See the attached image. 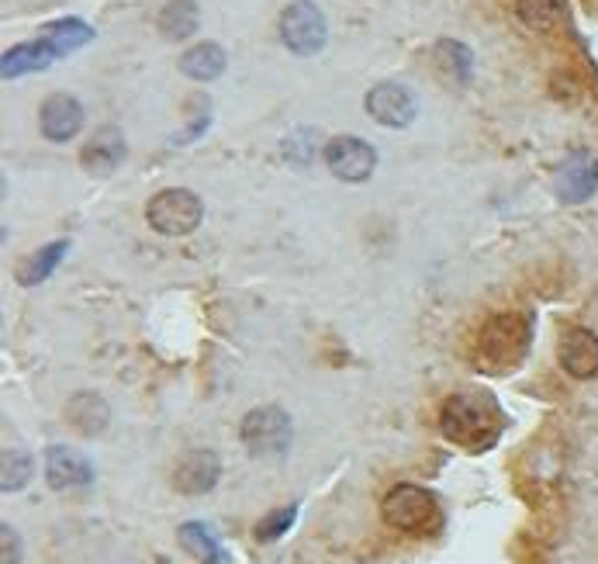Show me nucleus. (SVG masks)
Segmentation results:
<instances>
[{"instance_id": "16", "label": "nucleus", "mask_w": 598, "mask_h": 564, "mask_svg": "<svg viewBox=\"0 0 598 564\" xmlns=\"http://www.w3.org/2000/svg\"><path fill=\"white\" fill-rule=\"evenodd\" d=\"M53 59H59V56L53 53V45L45 38L21 42L11 53H4V59H0V74H4V80H14V77L35 74V69H45Z\"/></svg>"}, {"instance_id": "19", "label": "nucleus", "mask_w": 598, "mask_h": 564, "mask_svg": "<svg viewBox=\"0 0 598 564\" xmlns=\"http://www.w3.org/2000/svg\"><path fill=\"white\" fill-rule=\"evenodd\" d=\"M38 38L49 42L56 56H69V53H77L80 45H87L93 38V29L80 18H63V21H53V25H45Z\"/></svg>"}, {"instance_id": "3", "label": "nucleus", "mask_w": 598, "mask_h": 564, "mask_svg": "<svg viewBox=\"0 0 598 564\" xmlns=\"http://www.w3.org/2000/svg\"><path fill=\"white\" fill-rule=\"evenodd\" d=\"M380 516L401 533H429L440 523V502L419 485H395L380 502Z\"/></svg>"}, {"instance_id": "18", "label": "nucleus", "mask_w": 598, "mask_h": 564, "mask_svg": "<svg viewBox=\"0 0 598 564\" xmlns=\"http://www.w3.org/2000/svg\"><path fill=\"white\" fill-rule=\"evenodd\" d=\"M156 25H159L163 38L184 42V38H190V35L198 32V25H201V11H198L195 0H170V4H166V8L159 11Z\"/></svg>"}, {"instance_id": "5", "label": "nucleus", "mask_w": 598, "mask_h": 564, "mask_svg": "<svg viewBox=\"0 0 598 564\" xmlns=\"http://www.w3.org/2000/svg\"><path fill=\"white\" fill-rule=\"evenodd\" d=\"M239 433H243V443L253 457H284L287 446H291L295 427H291V416L284 409L263 406L243 419V430Z\"/></svg>"}, {"instance_id": "24", "label": "nucleus", "mask_w": 598, "mask_h": 564, "mask_svg": "<svg viewBox=\"0 0 598 564\" xmlns=\"http://www.w3.org/2000/svg\"><path fill=\"white\" fill-rule=\"evenodd\" d=\"M32 472H35V464L25 451H4V478H0L4 491H21L29 485Z\"/></svg>"}, {"instance_id": "26", "label": "nucleus", "mask_w": 598, "mask_h": 564, "mask_svg": "<svg viewBox=\"0 0 598 564\" xmlns=\"http://www.w3.org/2000/svg\"><path fill=\"white\" fill-rule=\"evenodd\" d=\"M21 561V537L14 527H0V564H18Z\"/></svg>"}, {"instance_id": "8", "label": "nucleus", "mask_w": 598, "mask_h": 564, "mask_svg": "<svg viewBox=\"0 0 598 564\" xmlns=\"http://www.w3.org/2000/svg\"><path fill=\"white\" fill-rule=\"evenodd\" d=\"M367 111H370L374 122L388 125V129H409L416 122L419 104H416L409 87H401V84H377L367 93Z\"/></svg>"}, {"instance_id": "6", "label": "nucleus", "mask_w": 598, "mask_h": 564, "mask_svg": "<svg viewBox=\"0 0 598 564\" xmlns=\"http://www.w3.org/2000/svg\"><path fill=\"white\" fill-rule=\"evenodd\" d=\"M280 38L287 49L298 56L322 53V45L329 38L322 11L312 4V0H295V4L284 8V14H280Z\"/></svg>"}, {"instance_id": "10", "label": "nucleus", "mask_w": 598, "mask_h": 564, "mask_svg": "<svg viewBox=\"0 0 598 564\" xmlns=\"http://www.w3.org/2000/svg\"><path fill=\"white\" fill-rule=\"evenodd\" d=\"M222 478V461L214 451H190L174 467V488L184 496H204Z\"/></svg>"}, {"instance_id": "22", "label": "nucleus", "mask_w": 598, "mask_h": 564, "mask_svg": "<svg viewBox=\"0 0 598 564\" xmlns=\"http://www.w3.org/2000/svg\"><path fill=\"white\" fill-rule=\"evenodd\" d=\"M516 14L525 29L554 32L564 18V0H516Z\"/></svg>"}, {"instance_id": "4", "label": "nucleus", "mask_w": 598, "mask_h": 564, "mask_svg": "<svg viewBox=\"0 0 598 564\" xmlns=\"http://www.w3.org/2000/svg\"><path fill=\"white\" fill-rule=\"evenodd\" d=\"M201 215H204V204L195 191H187V187H166L146 208L150 225L163 232V236H187V232H195L201 225Z\"/></svg>"}, {"instance_id": "11", "label": "nucleus", "mask_w": 598, "mask_h": 564, "mask_svg": "<svg viewBox=\"0 0 598 564\" xmlns=\"http://www.w3.org/2000/svg\"><path fill=\"white\" fill-rule=\"evenodd\" d=\"M557 354H561V367L571 374V378L585 381V378H595L598 374V336L591 333V329H582V325L567 329V333L561 336Z\"/></svg>"}, {"instance_id": "15", "label": "nucleus", "mask_w": 598, "mask_h": 564, "mask_svg": "<svg viewBox=\"0 0 598 564\" xmlns=\"http://www.w3.org/2000/svg\"><path fill=\"white\" fill-rule=\"evenodd\" d=\"M66 422L74 427L80 436H101L111 422V409L101 395L93 391H80L66 402Z\"/></svg>"}, {"instance_id": "23", "label": "nucleus", "mask_w": 598, "mask_h": 564, "mask_svg": "<svg viewBox=\"0 0 598 564\" xmlns=\"http://www.w3.org/2000/svg\"><path fill=\"white\" fill-rule=\"evenodd\" d=\"M436 66H440V74H446L450 80L467 84L470 74H474V53L467 49L464 42L443 38V42L436 45Z\"/></svg>"}, {"instance_id": "12", "label": "nucleus", "mask_w": 598, "mask_h": 564, "mask_svg": "<svg viewBox=\"0 0 598 564\" xmlns=\"http://www.w3.org/2000/svg\"><path fill=\"white\" fill-rule=\"evenodd\" d=\"M38 125L45 139L69 143V139H77V132L84 129V108L77 98H69V93H53L38 111Z\"/></svg>"}, {"instance_id": "20", "label": "nucleus", "mask_w": 598, "mask_h": 564, "mask_svg": "<svg viewBox=\"0 0 598 564\" xmlns=\"http://www.w3.org/2000/svg\"><path fill=\"white\" fill-rule=\"evenodd\" d=\"M177 537H180V548L190 557H195V561H201V564H232L229 554L222 551L219 540L211 537L208 527H201V523H184Z\"/></svg>"}, {"instance_id": "1", "label": "nucleus", "mask_w": 598, "mask_h": 564, "mask_svg": "<svg viewBox=\"0 0 598 564\" xmlns=\"http://www.w3.org/2000/svg\"><path fill=\"white\" fill-rule=\"evenodd\" d=\"M440 430L446 440L467 446V451H485L501 433V412L488 395L461 391L446 398L440 412Z\"/></svg>"}, {"instance_id": "9", "label": "nucleus", "mask_w": 598, "mask_h": 564, "mask_svg": "<svg viewBox=\"0 0 598 564\" xmlns=\"http://www.w3.org/2000/svg\"><path fill=\"white\" fill-rule=\"evenodd\" d=\"M45 482H49V488H56V491L87 488L93 482V467L80 451H74V446L56 443L45 451Z\"/></svg>"}, {"instance_id": "25", "label": "nucleus", "mask_w": 598, "mask_h": 564, "mask_svg": "<svg viewBox=\"0 0 598 564\" xmlns=\"http://www.w3.org/2000/svg\"><path fill=\"white\" fill-rule=\"evenodd\" d=\"M295 516H298V506H287V509L270 512L267 520H259V527H256V540H263V544H270V540L284 537L287 530H291Z\"/></svg>"}, {"instance_id": "7", "label": "nucleus", "mask_w": 598, "mask_h": 564, "mask_svg": "<svg viewBox=\"0 0 598 564\" xmlns=\"http://www.w3.org/2000/svg\"><path fill=\"white\" fill-rule=\"evenodd\" d=\"M325 167L336 174L340 180L346 184H361L374 174L377 167V153L370 143H364V139H356V135H340V139H329L325 150Z\"/></svg>"}, {"instance_id": "2", "label": "nucleus", "mask_w": 598, "mask_h": 564, "mask_svg": "<svg viewBox=\"0 0 598 564\" xmlns=\"http://www.w3.org/2000/svg\"><path fill=\"white\" fill-rule=\"evenodd\" d=\"M533 340V325L519 312H506L485 322L481 336H477V361L485 371H509L516 367Z\"/></svg>"}, {"instance_id": "13", "label": "nucleus", "mask_w": 598, "mask_h": 564, "mask_svg": "<svg viewBox=\"0 0 598 564\" xmlns=\"http://www.w3.org/2000/svg\"><path fill=\"white\" fill-rule=\"evenodd\" d=\"M129 146H125V135L118 132L114 125H104L90 135V143L84 146L80 153V163H84V170L93 174V177H108L111 170L122 167V159H125Z\"/></svg>"}, {"instance_id": "14", "label": "nucleus", "mask_w": 598, "mask_h": 564, "mask_svg": "<svg viewBox=\"0 0 598 564\" xmlns=\"http://www.w3.org/2000/svg\"><path fill=\"white\" fill-rule=\"evenodd\" d=\"M598 191V159L574 153L557 170V198L567 204H582Z\"/></svg>"}, {"instance_id": "21", "label": "nucleus", "mask_w": 598, "mask_h": 564, "mask_svg": "<svg viewBox=\"0 0 598 564\" xmlns=\"http://www.w3.org/2000/svg\"><path fill=\"white\" fill-rule=\"evenodd\" d=\"M66 250H69V240H56V243H49V246H42L35 256H29V261H21V267H18V280H21V285H25V288L42 285V280L59 267V261L66 256Z\"/></svg>"}, {"instance_id": "17", "label": "nucleus", "mask_w": 598, "mask_h": 564, "mask_svg": "<svg viewBox=\"0 0 598 564\" xmlns=\"http://www.w3.org/2000/svg\"><path fill=\"white\" fill-rule=\"evenodd\" d=\"M225 49L219 42H201V45H190V49L180 56V74H187L190 80H219L225 74Z\"/></svg>"}]
</instances>
